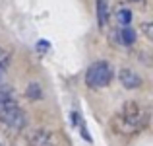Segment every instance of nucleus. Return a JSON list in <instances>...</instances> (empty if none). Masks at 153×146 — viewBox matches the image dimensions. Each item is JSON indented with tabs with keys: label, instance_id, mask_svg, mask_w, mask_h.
<instances>
[{
	"label": "nucleus",
	"instance_id": "obj_1",
	"mask_svg": "<svg viewBox=\"0 0 153 146\" xmlns=\"http://www.w3.org/2000/svg\"><path fill=\"white\" fill-rule=\"evenodd\" d=\"M147 123V109L136 101H128L112 119V129L118 135H134Z\"/></svg>",
	"mask_w": 153,
	"mask_h": 146
},
{
	"label": "nucleus",
	"instance_id": "obj_2",
	"mask_svg": "<svg viewBox=\"0 0 153 146\" xmlns=\"http://www.w3.org/2000/svg\"><path fill=\"white\" fill-rule=\"evenodd\" d=\"M0 121L12 131H22L25 127V113L18 105L10 88L0 86Z\"/></svg>",
	"mask_w": 153,
	"mask_h": 146
},
{
	"label": "nucleus",
	"instance_id": "obj_3",
	"mask_svg": "<svg viewBox=\"0 0 153 146\" xmlns=\"http://www.w3.org/2000/svg\"><path fill=\"white\" fill-rule=\"evenodd\" d=\"M112 80V66L107 60H97L93 62L85 72V84L93 90H101L107 88Z\"/></svg>",
	"mask_w": 153,
	"mask_h": 146
},
{
	"label": "nucleus",
	"instance_id": "obj_4",
	"mask_svg": "<svg viewBox=\"0 0 153 146\" xmlns=\"http://www.w3.org/2000/svg\"><path fill=\"white\" fill-rule=\"evenodd\" d=\"M118 80L126 90H136V88L142 86V76H138L134 70H130V68H122L120 74H118Z\"/></svg>",
	"mask_w": 153,
	"mask_h": 146
},
{
	"label": "nucleus",
	"instance_id": "obj_5",
	"mask_svg": "<svg viewBox=\"0 0 153 146\" xmlns=\"http://www.w3.org/2000/svg\"><path fill=\"white\" fill-rule=\"evenodd\" d=\"M97 22H99V27H105L108 22V2L107 0H97Z\"/></svg>",
	"mask_w": 153,
	"mask_h": 146
},
{
	"label": "nucleus",
	"instance_id": "obj_6",
	"mask_svg": "<svg viewBox=\"0 0 153 146\" xmlns=\"http://www.w3.org/2000/svg\"><path fill=\"white\" fill-rule=\"evenodd\" d=\"M118 41L122 43V45H134L136 41V31L132 29V27H122V29L118 31Z\"/></svg>",
	"mask_w": 153,
	"mask_h": 146
},
{
	"label": "nucleus",
	"instance_id": "obj_7",
	"mask_svg": "<svg viewBox=\"0 0 153 146\" xmlns=\"http://www.w3.org/2000/svg\"><path fill=\"white\" fill-rule=\"evenodd\" d=\"M72 123H74L76 127L79 129V135H82V136H83L85 140H89V142H91V136L87 135L85 123H83V119H82V113H79V111H72Z\"/></svg>",
	"mask_w": 153,
	"mask_h": 146
},
{
	"label": "nucleus",
	"instance_id": "obj_8",
	"mask_svg": "<svg viewBox=\"0 0 153 146\" xmlns=\"http://www.w3.org/2000/svg\"><path fill=\"white\" fill-rule=\"evenodd\" d=\"M116 20H118V23L122 27H128L130 22H132V12L126 10V8H120V10L116 12Z\"/></svg>",
	"mask_w": 153,
	"mask_h": 146
},
{
	"label": "nucleus",
	"instance_id": "obj_9",
	"mask_svg": "<svg viewBox=\"0 0 153 146\" xmlns=\"http://www.w3.org/2000/svg\"><path fill=\"white\" fill-rule=\"evenodd\" d=\"M27 97H29V99H41V88H39L37 82L27 86Z\"/></svg>",
	"mask_w": 153,
	"mask_h": 146
},
{
	"label": "nucleus",
	"instance_id": "obj_10",
	"mask_svg": "<svg viewBox=\"0 0 153 146\" xmlns=\"http://www.w3.org/2000/svg\"><path fill=\"white\" fill-rule=\"evenodd\" d=\"M37 49H39V51H43V49L47 51V49H49V43H47V41H39L37 43Z\"/></svg>",
	"mask_w": 153,
	"mask_h": 146
},
{
	"label": "nucleus",
	"instance_id": "obj_11",
	"mask_svg": "<svg viewBox=\"0 0 153 146\" xmlns=\"http://www.w3.org/2000/svg\"><path fill=\"white\" fill-rule=\"evenodd\" d=\"M128 2H136V4H143L146 0H128Z\"/></svg>",
	"mask_w": 153,
	"mask_h": 146
},
{
	"label": "nucleus",
	"instance_id": "obj_12",
	"mask_svg": "<svg viewBox=\"0 0 153 146\" xmlns=\"http://www.w3.org/2000/svg\"><path fill=\"white\" fill-rule=\"evenodd\" d=\"M2 53H4V51H2V49H0V56H2Z\"/></svg>",
	"mask_w": 153,
	"mask_h": 146
}]
</instances>
